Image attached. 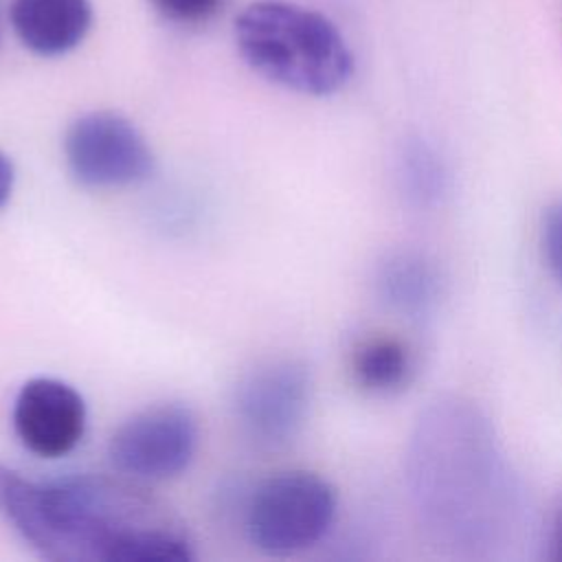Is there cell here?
I'll return each instance as SVG.
<instances>
[{
    "label": "cell",
    "mask_w": 562,
    "mask_h": 562,
    "mask_svg": "<svg viewBox=\"0 0 562 562\" xmlns=\"http://www.w3.org/2000/svg\"><path fill=\"white\" fill-rule=\"evenodd\" d=\"M0 518L55 562H191L184 522L140 481L68 474L33 481L0 463Z\"/></svg>",
    "instance_id": "6da1fadb"
},
{
    "label": "cell",
    "mask_w": 562,
    "mask_h": 562,
    "mask_svg": "<svg viewBox=\"0 0 562 562\" xmlns=\"http://www.w3.org/2000/svg\"><path fill=\"white\" fill-rule=\"evenodd\" d=\"M408 479L417 512L450 542L479 544L507 509V470L492 428L463 400H441L419 417Z\"/></svg>",
    "instance_id": "7a4b0ae2"
},
{
    "label": "cell",
    "mask_w": 562,
    "mask_h": 562,
    "mask_svg": "<svg viewBox=\"0 0 562 562\" xmlns=\"http://www.w3.org/2000/svg\"><path fill=\"white\" fill-rule=\"evenodd\" d=\"M235 42L255 72L301 94H334L353 75V55L336 24L299 4L246 7L235 20Z\"/></svg>",
    "instance_id": "3957f363"
},
{
    "label": "cell",
    "mask_w": 562,
    "mask_h": 562,
    "mask_svg": "<svg viewBox=\"0 0 562 562\" xmlns=\"http://www.w3.org/2000/svg\"><path fill=\"white\" fill-rule=\"evenodd\" d=\"M338 496L316 472L285 470L263 479L244 509V529L255 549L292 555L321 542L331 529Z\"/></svg>",
    "instance_id": "277c9868"
},
{
    "label": "cell",
    "mask_w": 562,
    "mask_h": 562,
    "mask_svg": "<svg viewBox=\"0 0 562 562\" xmlns=\"http://www.w3.org/2000/svg\"><path fill=\"white\" fill-rule=\"evenodd\" d=\"M198 441V417L189 406L154 404L116 426L108 457L116 472L134 481H169L191 465Z\"/></svg>",
    "instance_id": "5b68a950"
},
{
    "label": "cell",
    "mask_w": 562,
    "mask_h": 562,
    "mask_svg": "<svg viewBox=\"0 0 562 562\" xmlns=\"http://www.w3.org/2000/svg\"><path fill=\"white\" fill-rule=\"evenodd\" d=\"M70 176L90 189H119L147 180L154 154L138 127L110 110L77 116L64 136Z\"/></svg>",
    "instance_id": "8992f818"
},
{
    "label": "cell",
    "mask_w": 562,
    "mask_h": 562,
    "mask_svg": "<svg viewBox=\"0 0 562 562\" xmlns=\"http://www.w3.org/2000/svg\"><path fill=\"white\" fill-rule=\"evenodd\" d=\"M312 378L305 364L288 358L257 364L235 389V419L246 439L263 448L292 441L305 424Z\"/></svg>",
    "instance_id": "52a82bcc"
},
{
    "label": "cell",
    "mask_w": 562,
    "mask_h": 562,
    "mask_svg": "<svg viewBox=\"0 0 562 562\" xmlns=\"http://www.w3.org/2000/svg\"><path fill=\"white\" fill-rule=\"evenodd\" d=\"M13 430L40 459L70 454L86 435L88 408L81 393L57 378L26 380L13 400Z\"/></svg>",
    "instance_id": "ba28073f"
},
{
    "label": "cell",
    "mask_w": 562,
    "mask_h": 562,
    "mask_svg": "<svg viewBox=\"0 0 562 562\" xmlns=\"http://www.w3.org/2000/svg\"><path fill=\"white\" fill-rule=\"evenodd\" d=\"M18 40L33 53L55 57L72 50L88 33V0H13L9 9Z\"/></svg>",
    "instance_id": "9c48e42d"
},
{
    "label": "cell",
    "mask_w": 562,
    "mask_h": 562,
    "mask_svg": "<svg viewBox=\"0 0 562 562\" xmlns=\"http://www.w3.org/2000/svg\"><path fill=\"white\" fill-rule=\"evenodd\" d=\"M380 299L395 312L417 318L441 296V272L432 259L415 250L389 255L378 270Z\"/></svg>",
    "instance_id": "30bf717a"
},
{
    "label": "cell",
    "mask_w": 562,
    "mask_h": 562,
    "mask_svg": "<svg viewBox=\"0 0 562 562\" xmlns=\"http://www.w3.org/2000/svg\"><path fill=\"white\" fill-rule=\"evenodd\" d=\"M351 373L364 391L391 393L406 382L411 353L406 345L393 336H373L353 349Z\"/></svg>",
    "instance_id": "8fae6325"
},
{
    "label": "cell",
    "mask_w": 562,
    "mask_h": 562,
    "mask_svg": "<svg viewBox=\"0 0 562 562\" xmlns=\"http://www.w3.org/2000/svg\"><path fill=\"white\" fill-rule=\"evenodd\" d=\"M400 182L404 195L417 206L437 204L448 189V171L441 156L424 140H411L400 156Z\"/></svg>",
    "instance_id": "7c38bea8"
},
{
    "label": "cell",
    "mask_w": 562,
    "mask_h": 562,
    "mask_svg": "<svg viewBox=\"0 0 562 562\" xmlns=\"http://www.w3.org/2000/svg\"><path fill=\"white\" fill-rule=\"evenodd\" d=\"M154 9L176 24H202L211 20L224 0H149Z\"/></svg>",
    "instance_id": "4fadbf2b"
},
{
    "label": "cell",
    "mask_w": 562,
    "mask_h": 562,
    "mask_svg": "<svg viewBox=\"0 0 562 562\" xmlns=\"http://www.w3.org/2000/svg\"><path fill=\"white\" fill-rule=\"evenodd\" d=\"M542 250L551 274L562 288V200L553 202L542 217Z\"/></svg>",
    "instance_id": "5bb4252c"
},
{
    "label": "cell",
    "mask_w": 562,
    "mask_h": 562,
    "mask_svg": "<svg viewBox=\"0 0 562 562\" xmlns=\"http://www.w3.org/2000/svg\"><path fill=\"white\" fill-rule=\"evenodd\" d=\"M13 184H15L13 162L4 151H0V209L9 202V198L13 193Z\"/></svg>",
    "instance_id": "9a60e30c"
},
{
    "label": "cell",
    "mask_w": 562,
    "mask_h": 562,
    "mask_svg": "<svg viewBox=\"0 0 562 562\" xmlns=\"http://www.w3.org/2000/svg\"><path fill=\"white\" fill-rule=\"evenodd\" d=\"M553 558L555 560H562V516L555 525V531H553Z\"/></svg>",
    "instance_id": "2e32d148"
}]
</instances>
